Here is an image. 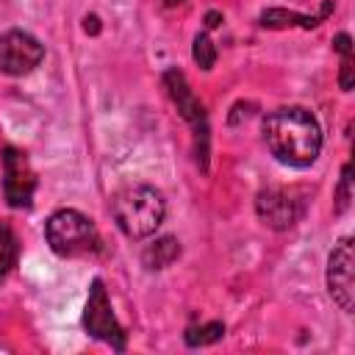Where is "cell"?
Listing matches in <instances>:
<instances>
[{"label": "cell", "mask_w": 355, "mask_h": 355, "mask_svg": "<svg viewBox=\"0 0 355 355\" xmlns=\"http://www.w3.org/2000/svg\"><path fill=\"white\" fill-rule=\"evenodd\" d=\"M178 255H180V244H178V239L164 236V239H155L153 244L144 247L141 261H144L147 269H164V266H169Z\"/></svg>", "instance_id": "obj_11"}, {"label": "cell", "mask_w": 355, "mask_h": 355, "mask_svg": "<svg viewBox=\"0 0 355 355\" xmlns=\"http://www.w3.org/2000/svg\"><path fill=\"white\" fill-rule=\"evenodd\" d=\"M219 22H222V14L219 11H208L205 14V28H216Z\"/></svg>", "instance_id": "obj_17"}, {"label": "cell", "mask_w": 355, "mask_h": 355, "mask_svg": "<svg viewBox=\"0 0 355 355\" xmlns=\"http://www.w3.org/2000/svg\"><path fill=\"white\" fill-rule=\"evenodd\" d=\"M333 8V0H324L322 11L316 17H305V14H294V11H283V8H269L261 14V25L263 28H288V25H302V28H313L319 25V19H324Z\"/></svg>", "instance_id": "obj_10"}, {"label": "cell", "mask_w": 355, "mask_h": 355, "mask_svg": "<svg viewBox=\"0 0 355 355\" xmlns=\"http://www.w3.org/2000/svg\"><path fill=\"white\" fill-rule=\"evenodd\" d=\"M19 258V247H17V236L11 233V227L6 222H0V277H6L14 263Z\"/></svg>", "instance_id": "obj_12"}, {"label": "cell", "mask_w": 355, "mask_h": 355, "mask_svg": "<svg viewBox=\"0 0 355 355\" xmlns=\"http://www.w3.org/2000/svg\"><path fill=\"white\" fill-rule=\"evenodd\" d=\"M261 130L269 153L280 164L305 169L319 158L322 130L316 116L302 105H286V108L269 111L261 122Z\"/></svg>", "instance_id": "obj_1"}, {"label": "cell", "mask_w": 355, "mask_h": 355, "mask_svg": "<svg viewBox=\"0 0 355 355\" xmlns=\"http://www.w3.org/2000/svg\"><path fill=\"white\" fill-rule=\"evenodd\" d=\"M333 47L341 53V78H338V83H341L344 92H349V86H352V47H349V36L338 33L333 39Z\"/></svg>", "instance_id": "obj_14"}, {"label": "cell", "mask_w": 355, "mask_h": 355, "mask_svg": "<svg viewBox=\"0 0 355 355\" xmlns=\"http://www.w3.org/2000/svg\"><path fill=\"white\" fill-rule=\"evenodd\" d=\"M164 86L169 89V97L175 100L178 105V114L191 125L194 130V141H197V161L202 164V169L208 166V116H205V108L202 103L194 97V92L189 89L186 78L180 69H166L164 72Z\"/></svg>", "instance_id": "obj_4"}, {"label": "cell", "mask_w": 355, "mask_h": 355, "mask_svg": "<svg viewBox=\"0 0 355 355\" xmlns=\"http://www.w3.org/2000/svg\"><path fill=\"white\" fill-rule=\"evenodd\" d=\"M166 6H180V3H186V0H164Z\"/></svg>", "instance_id": "obj_18"}, {"label": "cell", "mask_w": 355, "mask_h": 355, "mask_svg": "<svg viewBox=\"0 0 355 355\" xmlns=\"http://www.w3.org/2000/svg\"><path fill=\"white\" fill-rule=\"evenodd\" d=\"M347 202H349V164L344 166V175H341V189H338V214L347 208Z\"/></svg>", "instance_id": "obj_16"}, {"label": "cell", "mask_w": 355, "mask_h": 355, "mask_svg": "<svg viewBox=\"0 0 355 355\" xmlns=\"http://www.w3.org/2000/svg\"><path fill=\"white\" fill-rule=\"evenodd\" d=\"M258 216L263 219V225L275 227V230H286L297 222L300 216V200H294V194L288 189H266L258 194L255 200Z\"/></svg>", "instance_id": "obj_9"}, {"label": "cell", "mask_w": 355, "mask_h": 355, "mask_svg": "<svg viewBox=\"0 0 355 355\" xmlns=\"http://www.w3.org/2000/svg\"><path fill=\"white\" fill-rule=\"evenodd\" d=\"M191 55H194V61H197L202 69H211V67L216 64V47H214V42L208 39V33H197V36H194V50H191Z\"/></svg>", "instance_id": "obj_15"}, {"label": "cell", "mask_w": 355, "mask_h": 355, "mask_svg": "<svg viewBox=\"0 0 355 355\" xmlns=\"http://www.w3.org/2000/svg\"><path fill=\"white\" fill-rule=\"evenodd\" d=\"M83 327L89 336L111 344L116 352L125 349L128 344V333L122 330V324L116 322L114 311H111V300L105 294L103 280H92V291H89V302L83 308Z\"/></svg>", "instance_id": "obj_5"}, {"label": "cell", "mask_w": 355, "mask_h": 355, "mask_svg": "<svg viewBox=\"0 0 355 355\" xmlns=\"http://www.w3.org/2000/svg\"><path fill=\"white\" fill-rule=\"evenodd\" d=\"M36 191V175L25 158V153H19L17 147H6L3 150V194L8 200L11 208H31Z\"/></svg>", "instance_id": "obj_7"}, {"label": "cell", "mask_w": 355, "mask_h": 355, "mask_svg": "<svg viewBox=\"0 0 355 355\" xmlns=\"http://www.w3.org/2000/svg\"><path fill=\"white\" fill-rule=\"evenodd\" d=\"M111 211H114L116 227L128 239H147L161 227L166 202L158 189L139 183V186H128V189L116 191Z\"/></svg>", "instance_id": "obj_2"}, {"label": "cell", "mask_w": 355, "mask_h": 355, "mask_svg": "<svg viewBox=\"0 0 355 355\" xmlns=\"http://www.w3.org/2000/svg\"><path fill=\"white\" fill-rule=\"evenodd\" d=\"M225 336V324L222 322H208V324H200V327H189L186 330V344L189 347H205V344H214Z\"/></svg>", "instance_id": "obj_13"}, {"label": "cell", "mask_w": 355, "mask_h": 355, "mask_svg": "<svg viewBox=\"0 0 355 355\" xmlns=\"http://www.w3.org/2000/svg\"><path fill=\"white\" fill-rule=\"evenodd\" d=\"M327 291L341 311H347V313L352 311L355 277H352V239L349 236H344L327 258Z\"/></svg>", "instance_id": "obj_8"}, {"label": "cell", "mask_w": 355, "mask_h": 355, "mask_svg": "<svg viewBox=\"0 0 355 355\" xmlns=\"http://www.w3.org/2000/svg\"><path fill=\"white\" fill-rule=\"evenodd\" d=\"M44 236H47L50 250L61 258L92 255L100 250V233H97L94 222L75 208L55 211L44 225Z\"/></svg>", "instance_id": "obj_3"}, {"label": "cell", "mask_w": 355, "mask_h": 355, "mask_svg": "<svg viewBox=\"0 0 355 355\" xmlns=\"http://www.w3.org/2000/svg\"><path fill=\"white\" fill-rule=\"evenodd\" d=\"M44 58V47L28 31H6L0 36V69L6 75H28Z\"/></svg>", "instance_id": "obj_6"}]
</instances>
